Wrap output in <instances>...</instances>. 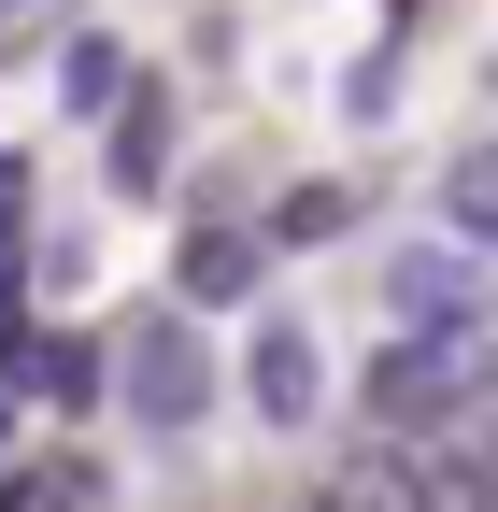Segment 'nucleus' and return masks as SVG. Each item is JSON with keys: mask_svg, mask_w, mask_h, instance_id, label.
<instances>
[{"mask_svg": "<svg viewBox=\"0 0 498 512\" xmlns=\"http://www.w3.org/2000/svg\"><path fill=\"white\" fill-rule=\"evenodd\" d=\"M442 228H456V242H484V228H498V171H484V157H456V185H442Z\"/></svg>", "mask_w": 498, "mask_h": 512, "instance_id": "obj_6", "label": "nucleus"}, {"mask_svg": "<svg viewBox=\"0 0 498 512\" xmlns=\"http://www.w3.org/2000/svg\"><path fill=\"white\" fill-rule=\"evenodd\" d=\"M257 285V228H200L185 242V299H242Z\"/></svg>", "mask_w": 498, "mask_h": 512, "instance_id": "obj_4", "label": "nucleus"}, {"mask_svg": "<svg viewBox=\"0 0 498 512\" xmlns=\"http://www.w3.org/2000/svg\"><path fill=\"white\" fill-rule=\"evenodd\" d=\"M157 157H171V114H157V100L114 114V185H157Z\"/></svg>", "mask_w": 498, "mask_h": 512, "instance_id": "obj_5", "label": "nucleus"}, {"mask_svg": "<svg viewBox=\"0 0 498 512\" xmlns=\"http://www.w3.org/2000/svg\"><path fill=\"white\" fill-rule=\"evenodd\" d=\"M484 299H456V313H427V328H399L385 356H370V413L385 427H456L470 399H484Z\"/></svg>", "mask_w": 498, "mask_h": 512, "instance_id": "obj_1", "label": "nucleus"}, {"mask_svg": "<svg viewBox=\"0 0 498 512\" xmlns=\"http://www.w3.org/2000/svg\"><path fill=\"white\" fill-rule=\"evenodd\" d=\"M271 228H285V242H342V228H356V200H342V185H299Z\"/></svg>", "mask_w": 498, "mask_h": 512, "instance_id": "obj_7", "label": "nucleus"}, {"mask_svg": "<svg viewBox=\"0 0 498 512\" xmlns=\"http://www.w3.org/2000/svg\"><path fill=\"white\" fill-rule=\"evenodd\" d=\"M242 384H257V413H271V427H299V413L328 399V370H314V342H299V328H257V356H242Z\"/></svg>", "mask_w": 498, "mask_h": 512, "instance_id": "obj_3", "label": "nucleus"}, {"mask_svg": "<svg viewBox=\"0 0 498 512\" xmlns=\"http://www.w3.org/2000/svg\"><path fill=\"white\" fill-rule=\"evenodd\" d=\"M114 399H129L143 427H200V399H214V356H200V328H185V313H143V328L114 342Z\"/></svg>", "mask_w": 498, "mask_h": 512, "instance_id": "obj_2", "label": "nucleus"}]
</instances>
